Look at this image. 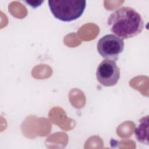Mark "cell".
<instances>
[{"mask_svg": "<svg viewBox=\"0 0 149 149\" xmlns=\"http://www.w3.org/2000/svg\"><path fill=\"white\" fill-rule=\"evenodd\" d=\"M108 24L111 31L123 40L137 36L144 27L141 16L129 6H122L115 10L109 16Z\"/></svg>", "mask_w": 149, "mask_h": 149, "instance_id": "cell-1", "label": "cell"}, {"mask_svg": "<svg viewBox=\"0 0 149 149\" xmlns=\"http://www.w3.org/2000/svg\"><path fill=\"white\" fill-rule=\"evenodd\" d=\"M48 3L54 16L63 22L79 19L86 6V1L84 0H49Z\"/></svg>", "mask_w": 149, "mask_h": 149, "instance_id": "cell-2", "label": "cell"}, {"mask_svg": "<svg viewBox=\"0 0 149 149\" xmlns=\"http://www.w3.org/2000/svg\"><path fill=\"white\" fill-rule=\"evenodd\" d=\"M123 40L119 37L108 34L101 37L97 42V51L104 59L117 61L119 54L124 49Z\"/></svg>", "mask_w": 149, "mask_h": 149, "instance_id": "cell-3", "label": "cell"}, {"mask_svg": "<svg viewBox=\"0 0 149 149\" xmlns=\"http://www.w3.org/2000/svg\"><path fill=\"white\" fill-rule=\"evenodd\" d=\"M96 77L101 85L105 87L113 86L120 78V69L115 61L105 59L97 67Z\"/></svg>", "mask_w": 149, "mask_h": 149, "instance_id": "cell-4", "label": "cell"}, {"mask_svg": "<svg viewBox=\"0 0 149 149\" xmlns=\"http://www.w3.org/2000/svg\"><path fill=\"white\" fill-rule=\"evenodd\" d=\"M139 122L134 130L136 137L139 142L148 145V115L141 118Z\"/></svg>", "mask_w": 149, "mask_h": 149, "instance_id": "cell-5", "label": "cell"}]
</instances>
